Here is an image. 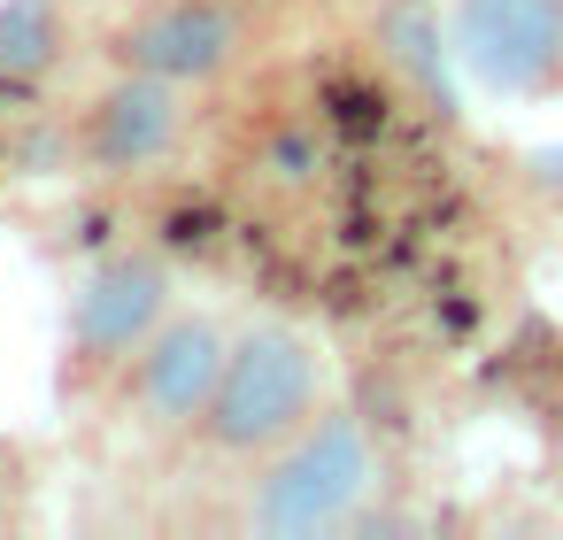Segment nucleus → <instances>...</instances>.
<instances>
[{
    "instance_id": "1",
    "label": "nucleus",
    "mask_w": 563,
    "mask_h": 540,
    "mask_svg": "<svg viewBox=\"0 0 563 540\" xmlns=\"http://www.w3.org/2000/svg\"><path fill=\"white\" fill-rule=\"evenodd\" d=\"M332 355L301 332V324H278V317H255V324H232V348H224V371H217V394L201 409V425L186 432V463L209 471V478H240L247 463H263L278 440H294L317 409H332Z\"/></svg>"
},
{
    "instance_id": "2",
    "label": "nucleus",
    "mask_w": 563,
    "mask_h": 540,
    "mask_svg": "<svg viewBox=\"0 0 563 540\" xmlns=\"http://www.w3.org/2000/svg\"><path fill=\"white\" fill-rule=\"evenodd\" d=\"M386 494L378 440L355 409H317L294 440L232 478V532L247 540H347V525Z\"/></svg>"
},
{
    "instance_id": "3",
    "label": "nucleus",
    "mask_w": 563,
    "mask_h": 540,
    "mask_svg": "<svg viewBox=\"0 0 563 540\" xmlns=\"http://www.w3.org/2000/svg\"><path fill=\"white\" fill-rule=\"evenodd\" d=\"M178 309V278L155 247H117L78 271L55 332V401L63 409H109L117 378L147 348V332Z\"/></svg>"
},
{
    "instance_id": "4",
    "label": "nucleus",
    "mask_w": 563,
    "mask_h": 540,
    "mask_svg": "<svg viewBox=\"0 0 563 540\" xmlns=\"http://www.w3.org/2000/svg\"><path fill=\"white\" fill-rule=\"evenodd\" d=\"M263 40H271L263 0H132L101 32V63L209 93V86L240 78Z\"/></svg>"
},
{
    "instance_id": "5",
    "label": "nucleus",
    "mask_w": 563,
    "mask_h": 540,
    "mask_svg": "<svg viewBox=\"0 0 563 540\" xmlns=\"http://www.w3.org/2000/svg\"><path fill=\"white\" fill-rule=\"evenodd\" d=\"M224 348H232V324H224V317H209V309H170V317L147 332V348L132 355V371L117 378L109 409L132 425V440L178 455L186 432L201 425L209 394H217Z\"/></svg>"
},
{
    "instance_id": "6",
    "label": "nucleus",
    "mask_w": 563,
    "mask_h": 540,
    "mask_svg": "<svg viewBox=\"0 0 563 540\" xmlns=\"http://www.w3.org/2000/svg\"><path fill=\"white\" fill-rule=\"evenodd\" d=\"M194 132V93L186 86H163V78H140V70H109L78 117L63 124V147L86 178H147L163 170Z\"/></svg>"
},
{
    "instance_id": "7",
    "label": "nucleus",
    "mask_w": 563,
    "mask_h": 540,
    "mask_svg": "<svg viewBox=\"0 0 563 540\" xmlns=\"http://www.w3.org/2000/svg\"><path fill=\"white\" fill-rule=\"evenodd\" d=\"M448 55L494 101H563V0H455Z\"/></svg>"
},
{
    "instance_id": "8",
    "label": "nucleus",
    "mask_w": 563,
    "mask_h": 540,
    "mask_svg": "<svg viewBox=\"0 0 563 540\" xmlns=\"http://www.w3.org/2000/svg\"><path fill=\"white\" fill-rule=\"evenodd\" d=\"M78 47V16L70 0H0V86H47Z\"/></svg>"
},
{
    "instance_id": "9",
    "label": "nucleus",
    "mask_w": 563,
    "mask_h": 540,
    "mask_svg": "<svg viewBox=\"0 0 563 540\" xmlns=\"http://www.w3.org/2000/svg\"><path fill=\"white\" fill-rule=\"evenodd\" d=\"M40 517V463L24 440H0V532H32Z\"/></svg>"
},
{
    "instance_id": "10",
    "label": "nucleus",
    "mask_w": 563,
    "mask_h": 540,
    "mask_svg": "<svg viewBox=\"0 0 563 540\" xmlns=\"http://www.w3.org/2000/svg\"><path fill=\"white\" fill-rule=\"evenodd\" d=\"M525 186H532L548 209H563V147H548V155H525Z\"/></svg>"
}]
</instances>
